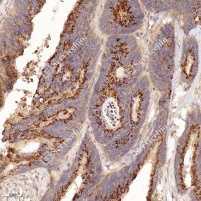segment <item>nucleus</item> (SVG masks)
Listing matches in <instances>:
<instances>
[{
  "instance_id": "1",
  "label": "nucleus",
  "mask_w": 201,
  "mask_h": 201,
  "mask_svg": "<svg viewBox=\"0 0 201 201\" xmlns=\"http://www.w3.org/2000/svg\"><path fill=\"white\" fill-rule=\"evenodd\" d=\"M194 63V58H193V55H192V54L189 53L185 61V71L186 70V69H188L189 65H190V71H191V69H192V66H193Z\"/></svg>"
}]
</instances>
